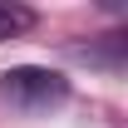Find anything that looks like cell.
<instances>
[{"label": "cell", "mask_w": 128, "mask_h": 128, "mask_svg": "<svg viewBox=\"0 0 128 128\" xmlns=\"http://www.w3.org/2000/svg\"><path fill=\"white\" fill-rule=\"evenodd\" d=\"M0 98L20 113H44L69 98V79L54 69H40V64H15L0 74Z\"/></svg>", "instance_id": "1"}, {"label": "cell", "mask_w": 128, "mask_h": 128, "mask_svg": "<svg viewBox=\"0 0 128 128\" xmlns=\"http://www.w3.org/2000/svg\"><path fill=\"white\" fill-rule=\"evenodd\" d=\"M30 25V10H10V5H0V40H10L15 30Z\"/></svg>", "instance_id": "2"}]
</instances>
